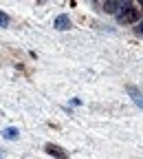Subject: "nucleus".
<instances>
[{"mask_svg":"<svg viewBox=\"0 0 143 159\" xmlns=\"http://www.w3.org/2000/svg\"><path fill=\"white\" fill-rule=\"evenodd\" d=\"M117 20H119L121 25H134V22L141 20V11L134 9V7H130V5H126L124 9L117 13Z\"/></svg>","mask_w":143,"mask_h":159,"instance_id":"f257e3e1","label":"nucleus"},{"mask_svg":"<svg viewBox=\"0 0 143 159\" xmlns=\"http://www.w3.org/2000/svg\"><path fill=\"white\" fill-rule=\"evenodd\" d=\"M126 5H128V0H106V2H104V11H106V13L117 16V13L124 9Z\"/></svg>","mask_w":143,"mask_h":159,"instance_id":"f03ea898","label":"nucleus"},{"mask_svg":"<svg viewBox=\"0 0 143 159\" xmlns=\"http://www.w3.org/2000/svg\"><path fill=\"white\" fill-rule=\"evenodd\" d=\"M126 91H128V95L132 97V102L139 106V108H143V91H139L136 86H132V84H128L126 86Z\"/></svg>","mask_w":143,"mask_h":159,"instance_id":"7ed1b4c3","label":"nucleus"},{"mask_svg":"<svg viewBox=\"0 0 143 159\" xmlns=\"http://www.w3.org/2000/svg\"><path fill=\"white\" fill-rule=\"evenodd\" d=\"M55 29H59V31L71 29V20H68V16H57V18H55Z\"/></svg>","mask_w":143,"mask_h":159,"instance_id":"20e7f679","label":"nucleus"},{"mask_svg":"<svg viewBox=\"0 0 143 159\" xmlns=\"http://www.w3.org/2000/svg\"><path fill=\"white\" fill-rule=\"evenodd\" d=\"M46 155L51 157H66V152L59 148V146H53V144H46Z\"/></svg>","mask_w":143,"mask_h":159,"instance_id":"39448f33","label":"nucleus"},{"mask_svg":"<svg viewBox=\"0 0 143 159\" xmlns=\"http://www.w3.org/2000/svg\"><path fill=\"white\" fill-rule=\"evenodd\" d=\"M2 137H7V139H15V137H18V130H15V128H5V130H2Z\"/></svg>","mask_w":143,"mask_h":159,"instance_id":"423d86ee","label":"nucleus"},{"mask_svg":"<svg viewBox=\"0 0 143 159\" xmlns=\"http://www.w3.org/2000/svg\"><path fill=\"white\" fill-rule=\"evenodd\" d=\"M7 25H9V18H7L2 11H0V27H7Z\"/></svg>","mask_w":143,"mask_h":159,"instance_id":"0eeeda50","label":"nucleus"},{"mask_svg":"<svg viewBox=\"0 0 143 159\" xmlns=\"http://www.w3.org/2000/svg\"><path fill=\"white\" fill-rule=\"evenodd\" d=\"M136 31H139V33L143 35V20H141V22H139V27H136Z\"/></svg>","mask_w":143,"mask_h":159,"instance_id":"6e6552de","label":"nucleus"},{"mask_svg":"<svg viewBox=\"0 0 143 159\" xmlns=\"http://www.w3.org/2000/svg\"><path fill=\"white\" fill-rule=\"evenodd\" d=\"M139 2H141V5H143V0H139Z\"/></svg>","mask_w":143,"mask_h":159,"instance_id":"1a4fd4ad","label":"nucleus"},{"mask_svg":"<svg viewBox=\"0 0 143 159\" xmlns=\"http://www.w3.org/2000/svg\"><path fill=\"white\" fill-rule=\"evenodd\" d=\"M0 157H2V152H0Z\"/></svg>","mask_w":143,"mask_h":159,"instance_id":"9d476101","label":"nucleus"}]
</instances>
